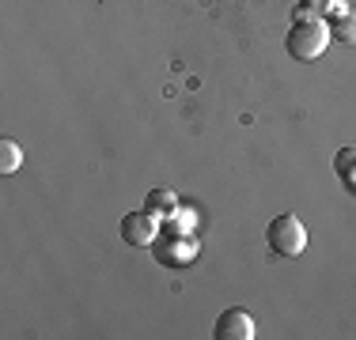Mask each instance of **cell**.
Returning a JSON list of instances; mask_svg holds the SVG:
<instances>
[{"instance_id": "obj_8", "label": "cell", "mask_w": 356, "mask_h": 340, "mask_svg": "<svg viewBox=\"0 0 356 340\" xmlns=\"http://www.w3.org/2000/svg\"><path fill=\"white\" fill-rule=\"evenodd\" d=\"M334 170H337V178H341L349 189H356V144H349V148H341L334 155Z\"/></svg>"}, {"instance_id": "obj_2", "label": "cell", "mask_w": 356, "mask_h": 340, "mask_svg": "<svg viewBox=\"0 0 356 340\" xmlns=\"http://www.w3.org/2000/svg\"><path fill=\"white\" fill-rule=\"evenodd\" d=\"M266 246L277 253V257H300L303 250H307V231H303V223L296 216H273L266 223Z\"/></svg>"}, {"instance_id": "obj_5", "label": "cell", "mask_w": 356, "mask_h": 340, "mask_svg": "<svg viewBox=\"0 0 356 340\" xmlns=\"http://www.w3.org/2000/svg\"><path fill=\"white\" fill-rule=\"evenodd\" d=\"M213 337L216 340H254V318L247 310H239V306H232V310H224L216 318Z\"/></svg>"}, {"instance_id": "obj_3", "label": "cell", "mask_w": 356, "mask_h": 340, "mask_svg": "<svg viewBox=\"0 0 356 340\" xmlns=\"http://www.w3.org/2000/svg\"><path fill=\"white\" fill-rule=\"evenodd\" d=\"M152 253H156V261L159 265H167V269H178V265H190L193 261V253H197V242H193V235H159L156 242H152Z\"/></svg>"}, {"instance_id": "obj_9", "label": "cell", "mask_w": 356, "mask_h": 340, "mask_svg": "<svg viewBox=\"0 0 356 340\" xmlns=\"http://www.w3.org/2000/svg\"><path fill=\"white\" fill-rule=\"evenodd\" d=\"M23 167V151L15 140H0V174H15V170Z\"/></svg>"}, {"instance_id": "obj_10", "label": "cell", "mask_w": 356, "mask_h": 340, "mask_svg": "<svg viewBox=\"0 0 356 340\" xmlns=\"http://www.w3.org/2000/svg\"><path fill=\"white\" fill-rule=\"evenodd\" d=\"M300 4H303V8H311L315 15H322V19H326V12L334 8V0H300Z\"/></svg>"}, {"instance_id": "obj_6", "label": "cell", "mask_w": 356, "mask_h": 340, "mask_svg": "<svg viewBox=\"0 0 356 340\" xmlns=\"http://www.w3.org/2000/svg\"><path fill=\"white\" fill-rule=\"evenodd\" d=\"M326 27H330V38L337 42H356V12L349 4H341V0H334V8L326 12Z\"/></svg>"}, {"instance_id": "obj_4", "label": "cell", "mask_w": 356, "mask_h": 340, "mask_svg": "<svg viewBox=\"0 0 356 340\" xmlns=\"http://www.w3.org/2000/svg\"><path fill=\"white\" fill-rule=\"evenodd\" d=\"M122 238L129 246H152L159 238V219L148 208L129 212V216H122Z\"/></svg>"}, {"instance_id": "obj_7", "label": "cell", "mask_w": 356, "mask_h": 340, "mask_svg": "<svg viewBox=\"0 0 356 340\" xmlns=\"http://www.w3.org/2000/svg\"><path fill=\"white\" fill-rule=\"evenodd\" d=\"M144 208H148L156 219H163V216H171V212L178 208V197L171 189H152L148 197H144Z\"/></svg>"}, {"instance_id": "obj_1", "label": "cell", "mask_w": 356, "mask_h": 340, "mask_svg": "<svg viewBox=\"0 0 356 340\" xmlns=\"http://www.w3.org/2000/svg\"><path fill=\"white\" fill-rule=\"evenodd\" d=\"M330 46V27L326 19H296L284 38V49L296 61H318Z\"/></svg>"}]
</instances>
